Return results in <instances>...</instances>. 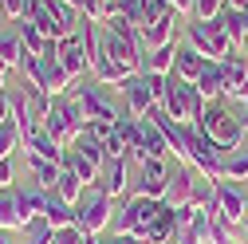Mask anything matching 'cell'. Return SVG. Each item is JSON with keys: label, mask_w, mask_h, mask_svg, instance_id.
Wrapping results in <instances>:
<instances>
[{"label": "cell", "mask_w": 248, "mask_h": 244, "mask_svg": "<svg viewBox=\"0 0 248 244\" xmlns=\"http://www.w3.org/2000/svg\"><path fill=\"white\" fill-rule=\"evenodd\" d=\"M197 130L201 134H209L217 146L225 150V154H232V150H240V138H244V126H240V114H232L221 99L217 103H209L205 107V114L197 118Z\"/></svg>", "instance_id": "obj_1"}, {"label": "cell", "mask_w": 248, "mask_h": 244, "mask_svg": "<svg viewBox=\"0 0 248 244\" xmlns=\"http://www.w3.org/2000/svg\"><path fill=\"white\" fill-rule=\"evenodd\" d=\"M44 130L63 146V150H71L75 146V138L87 130V118H83V110H79V103L75 99H51V110H47V118H44Z\"/></svg>", "instance_id": "obj_2"}, {"label": "cell", "mask_w": 248, "mask_h": 244, "mask_svg": "<svg viewBox=\"0 0 248 244\" xmlns=\"http://www.w3.org/2000/svg\"><path fill=\"white\" fill-rule=\"evenodd\" d=\"M185 130H189V166H193L201 177H209L213 185H217V181H225V150L217 146L209 134H201L193 122H189Z\"/></svg>", "instance_id": "obj_3"}, {"label": "cell", "mask_w": 248, "mask_h": 244, "mask_svg": "<svg viewBox=\"0 0 248 244\" xmlns=\"http://www.w3.org/2000/svg\"><path fill=\"white\" fill-rule=\"evenodd\" d=\"M158 205L162 201H150V197H130L126 201V209H118V217H114V236H142L146 240V229H150V221L158 217Z\"/></svg>", "instance_id": "obj_4"}, {"label": "cell", "mask_w": 248, "mask_h": 244, "mask_svg": "<svg viewBox=\"0 0 248 244\" xmlns=\"http://www.w3.org/2000/svg\"><path fill=\"white\" fill-rule=\"evenodd\" d=\"M79 229L91 232V236H103L110 225H114V197H107L103 189H95L87 201H79Z\"/></svg>", "instance_id": "obj_5"}, {"label": "cell", "mask_w": 248, "mask_h": 244, "mask_svg": "<svg viewBox=\"0 0 248 244\" xmlns=\"http://www.w3.org/2000/svg\"><path fill=\"white\" fill-rule=\"evenodd\" d=\"M134 126H138V138H134V146H130V158H134L138 166H142L146 158H166V154H170V142H166V134L158 130L154 114L134 118Z\"/></svg>", "instance_id": "obj_6"}, {"label": "cell", "mask_w": 248, "mask_h": 244, "mask_svg": "<svg viewBox=\"0 0 248 244\" xmlns=\"http://www.w3.org/2000/svg\"><path fill=\"white\" fill-rule=\"evenodd\" d=\"M217 217L232 229H244L248 221V193L232 181H217Z\"/></svg>", "instance_id": "obj_7"}, {"label": "cell", "mask_w": 248, "mask_h": 244, "mask_svg": "<svg viewBox=\"0 0 248 244\" xmlns=\"http://www.w3.org/2000/svg\"><path fill=\"white\" fill-rule=\"evenodd\" d=\"M71 99L79 103V110H83L87 122H118V118H122V114L114 110V103L103 95V83H95V87H79Z\"/></svg>", "instance_id": "obj_8"}, {"label": "cell", "mask_w": 248, "mask_h": 244, "mask_svg": "<svg viewBox=\"0 0 248 244\" xmlns=\"http://www.w3.org/2000/svg\"><path fill=\"white\" fill-rule=\"evenodd\" d=\"M177 24H181L177 12H166L162 20L146 24V28H142V47H146V51H158V47L173 44V40H177Z\"/></svg>", "instance_id": "obj_9"}, {"label": "cell", "mask_w": 248, "mask_h": 244, "mask_svg": "<svg viewBox=\"0 0 248 244\" xmlns=\"http://www.w3.org/2000/svg\"><path fill=\"white\" fill-rule=\"evenodd\" d=\"M122 95H126V110H130V118H146L154 107V95H150V87H146V75H134V79H126L118 87Z\"/></svg>", "instance_id": "obj_10"}, {"label": "cell", "mask_w": 248, "mask_h": 244, "mask_svg": "<svg viewBox=\"0 0 248 244\" xmlns=\"http://www.w3.org/2000/svg\"><path fill=\"white\" fill-rule=\"evenodd\" d=\"M130 185V158H107L103 166V181H99V189L107 197H122Z\"/></svg>", "instance_id": "obj_11"}, {"label": "cell", "mask_w": 248, "mask_h": 244, "mask_svg": "<svg viewBox=\"0 0 248 244\" xmlns=\"http://www.w3.org/2000/svg\"><path fill=\"white\" fill-rule=\"evenodd\" d=\"M173 232H177V205L162 201L158 205V217H154L150 229H146V244H170Z\"/></svg>", "instance_id": "obj_12"}, {"label": "cell", "mask_w": 248, "mask_h": 244, "mask_svg": "<svg viewBox=\"0 0 248 244\" xmlns=\"http://www.w3.org/2000/svg\"><path fill=\"white\" fill-rule=\"evenodd\" d=\"M24 154H36L44 162H55V166H67V150L59 146L47 130H36L32 138H24Z\"/></svg>", "instance_id": "obj_13"}, {"label": "cell", "mask_w": 248, "mask_h": 244, "mask_svg": "<svg viewBox=\"0 0 248 244\" xmlns=\"http://www.w3.org/2000/svg\"><path fill=\"white\" fill-rule=\"evenodd\" d=\"M193 87L201 91V99H205V103L225 99V63H221V59H209L205 71H201V79H197Z\"/></svg>", "instance_id": "obj_14"}, {"label": "cell", "mask_w": 248, "mask_h": 244, "mask_svg": "<svg viewBox=\"0 0 248 244\" xmlns=\"http://www.w3.org/2000/svg\"><path fill=\"white\" fill-rule=\"evenodd\" d=\"M28 225H32V221L20 213L16 185H12V189H0V229H4V232H24Z\"/></svg>", "instance_id": "obj_15"}, {"label": "cell", "mask_w": 248, "mask_h": 244, "mask_svg": "<svg viewBox=\"0 0 248 244\" xmlns=\"http://www.w3.org/2000/svg\"><path fill=\"white\" fill-rule=\"evenodd\" d=\"M44 221L59 232V229H71V225H79V213H75V205H67L63 197H59L55 189L47 193V209H44Z\"/></svg>", "instance_id": "obj_16"}, {"label": "cell", "mask_w": 248, "mask_h": 244, "mask_svg": "<svg viewBox=\"0 0 248 244\" xmlns=\"http://www.w3.org/2000/svg\"><path fill=\"white\" fill-rule=\"evenodd\" d=\"M47 193H51V189L36 185V181H32V185H20V189H16L20 213H24L28 221H40V217H44V209H47Z\"/></svg>", "instance_id": "obj_17"}, {"label": "cell", "mask_w": 248, "mask_h": 244, "mask_svg": "<svg viewBox=\"0 0 248 244\" xmlns=\"http://www.w3.org/2000/svg\"><path fill=\"white\" fill-rule=\"evenodd\" d=\"M205 63H209L205 55H197L189 44H181V47H177V59H173V75H181L185 83H197L201 71H205Z\"/></svg>", "instance_id": "obj_18"}, {"label": "cell", "mask_w": 248, "mask_h": 244, "mask_svg": "<svg viewBox=\"0 0 248 244\" xmlns=\"http://www.w3.org/2000/svg\"><path fill=\"white\" fill-rule=\"evenodd\" d=\"M177 40L173 44H166V47H158V51H146V59H142V75H173V59H177Z\"/></svg>", "instance_id": "obj_19"}, {"label": "cell", "mask_w": 248, "mask_h": 244, "mask_svg": "<svg viewBox=\"0 0 248 244\" xmlns=\"http://www.w3.org/2000/svg\"><path fill=\"white\" fill-rule=\"evenodd\" d=\"M197 169L193 166H177L173 173H170V205H181V201H189V193H193V185H197Z\"/></svg>", "instance_id": "obj_20"}, {"label": "cell", "mask_w": 248, "mask_h": 244, "mask_svg": "<svg viewBox=\"0 0 248 244\" xmlns=\"http://www.w3.org/2000/svg\"><path fill=\"white\" fill-rule=\"evenodd\" d=\"M185 44H189L197 55H205V59H217V44L209 36V24H201V20L185 24Z\"/></svg>", "instance_id": "obj_21"}, {"label": "cell", "mask_w": 248, "mask_h": 244, "mask_svg": "<svg viewBox=\"0 0 248 244\" xmlns=\"http://www.w3.org/2000/svg\"><path fill=\"white\" fill-rule=\"evenodd\" d=\"M83 189H87V185L79 181V173H75L71 166H63V169H59V181H55V193L63 197L67 205H75V209H79V201H83Z\"/></svg>", "instance_id": "obj_22"}, {"label": "cell", "mask_w": 248, "mask_h": 244, "mask_svg": "<svg viewBox=\"0 0 248 244\" xmlns=\"http://www.w3.org/2000/svg\"><path fill=\"white\" fill-rule=\"evenodd\" d=\"M24 59H28V51H24L20 36H0V67L24 71Z\"/></svg>", "instance_id": "obj_23"}, {"label": "cell", "mask_w": 248, "mask_h": 244, "mask_svg": "<svg viewBox=\"0 0 248 244\" xmlns=\"http://www.w3.org/2000/svg\"><path fill=\"white\" fill-rule=\"evenodd\" d=\"M91 75H95V83H103V87H110V83H114V87H122L126 79H134V75H130L126 67H118L114 59H107V55L99 59L95 67H91Z\"/></svg>", "instance_id": "obj_24"}, {"label": "cell", "mask_w": 248, "mask_h": 244, "mask_svg": "<svg viewBox=\"0 0 248 244\" xmlns=\"http://www.w3.org/2000/svg\"><path fill=\"white\" fill-rule=\"evenodd\" d=\"M28 169H32L36 185H44V189H55L59 169H63V166H55V162H44V158H36V154H28Z\"/></svg>", "instance_id": "obj_25"}, {"label": "cell", "mask_w": 248, "mask_h": 244, "mask_svg": "<svg viewBox=\"0 0 248 244\" xmlns=\"http://www.w3.org/2000/svg\"><path fill=\"white\" fill-rule=\"evenodd\" d=\"M16 24H20V28H16V36H20L24 51H28V55H44V44H47V40H44V32H40V28L28 20V16H24V20H16Z\"/></svg>", "instance_id": "obj_26"}, {"label": "cell", "mask_w": 248, "mask_h": 244, "mask_svg": "<svg viewBox=\"0 0 248 244\" xmlns=\"http://www.w3.org/2000/svg\"><path fill=\"white\" fill-rule=\"evenodd\" d=\"M67 166H71V169L79 173V181H83L87 189H95L99 181H103V166H95V162H87L83 154H67Z\"/></svg>", "instance_id": "obj_27"}, {"label": "cell", "mask_w": 248, "mask_h": 244, "mask_svg": "<svg viewBox=\"0 0 248 244\" xmlns=\"http://www.w3.org/2000/svg\"><path fill=\"white\" fill-rule=\"evenodd\" d=\"M83 20H91V24H107L114 12H118V0H83Z\"/></svg>", "instance_id": "obj_28"}, {"label": "cell", "mask_w": 248, "mask_h": 244, "mask_svg": "<svg viewBox=\"0 0 248 244\" xmlns=\"http://www.w3.org/2000/svg\"><path fill=\"white\" fill-rule=\"evenodd\" d=\"M24 79H28L32 91H44V95H47V63L40 55H28L24 59Z\"/></svg>", "instance_id": "obj_29"}, {"label": "cell", "mask_w": 248, "mask_h": 244, "mask_svg": "<svg viewBox=\"0 0 248 244\" xmlns=\"http://www.w3.org/2000/svg\"><path fill=\"white\" fill-rule=\"evenodd\" d=\"M225 181H248V150H232L225 154Z\"/></svg>", "instance_id": "obj_30"}, {"label": "cell", "mask_w": 248, "mask_h": 244, "mask_svg": "<svg viewBox=\"0 0 248 244\" xmlns=\"http://www.w3.org/2000/svg\"><path fill=\"white\" fill-rule=\"evenodd\" d=\"M221 63H225V59H221ZM244 79H248V63H244V59L225 63V99H236V91H240Z\"/></svg>", "instance_id": "obj_31"}, {"label": "cell", "mask_w": 248, "mask_h": 244, "mask_svg": "<svg viewBox=\"0 0 248 244\" xmlns=\"http://www.w3.org/2000/svg\"><path fill=\"white\" fill-rule=\"evenodd\" d=\"M20 236H24V244H55V229H51L44 217H40V221H32Z\"/></svg>", "instance_id": "obj_32"}, {"label": "cell", "mask_w": 248, "mask_h": 244, "mask_svg": "<svg viewBox=\"0 0 248 244\" xmlns=\"http://www.w3.org/2000/svg\"><path fill=\"white\" fill-rule=\"evenodd\" d=\"M138 197H150V201H166V197H170V181H158V177H142V181H138Z\"/></svg>", "instance_id": "obj_33"}, {"label": "cell", "mask_w": 248, "mask_h": 244, "mask_svg": "<svg viewBox=\"0 0 248 244\" xmlns=\"http://www.w3.org/2000/svg\"><path fill=\"white\" fill-rule=\"evenodd\" d=\"M236 232L232 225H225L221 217H213V229H209V244H236Z\"/></svg>", "instance_id": "obj_34"}, {"label": "cell", "mask_w": 248, "mask_h": 244, "mask_svg": "<svg viewBox=\"0 0 248 244\" xmlns=\"http://www.w3.org/2000/svg\"><path fill=\"white\" fill-rule=\"evenodd\" d=\"M20 142H24V138H20V130L12 126V122H8V126H0V162L12 158V150H16Z\"/></svg>", "instance_id": "obj_35"}, {"label": "cell", "mask_w": 248, "mask_h": 244, "mask_svg": "<svg viewBox=\"0 0 248 244\" xmlns=\"http://www.w3.org/2000/svg\"><path fill=\"white\" fill-rule=\"evenodd\" d=\"M221 8H225V0H193V20L209 24L213 16H221Z\"/></svg>", "instance_id": "obj_36"}, {"label": "cell", "mask_w": 248, "mask_h": 244, "mask_svg": "<svg viewBox=\"0 0 248 244\" xmlns=\"http://www.w3.org/2000/svg\"><path fill=\"white\" fill-rule=\"evenodd\" d=\"M138 169H142V177H158V181H170V169H166V162H162V158H146Z\"/></svg>", "instance_id": "obj_37"}, {"label": "cell", "mask_w": 248, "mask_h": 244, "mask_svg": "<svg viewBox=\"0 0 248 244\" xmlns=\"http://www.w3.org/2000/svg\"><path fill=\"white\" fill-rule=\"evenodd\" d=\"M146 87H150V95H154V103L162 107V99H166V91H170V75H146Z\"/></svg>", "instance_id": "obj_38"}, {"label": "cell", "mask_w": 248, "mask_h": 244, "mask_svg": "<svg viewBox=\"0 0 248 244\" xmlns=\"http://www.w3.org/2000/svg\"><path fill=\"white\" fill-rule=\"evenodd\" d=\"M0 16L4 20H24L28 16V0H0Z\"/></svg>", "instance_id": "obj_39"}, {"label": "cell", "mask_w": 248, "mask_h": 244, "mask_svg": "<svg viewBox=\"0 0 248 244\" xmlns=\"http://www.w3.org/2000/svg\"><path fill=\"white\" fill-rule=\"evenodd\" d=\"M87 240V232L79 229V225H71V229H59L55 232V244H83Z\"/></svg>", "instance_id": "obj_40"}, {"label": "cell", "mask_w": 248, "mask_h": 244, "mask_svg": "<svg viewBox=\"0 0 248 244\" xmlns=\"http://www.w3.org/2000/svg\"><path fill=\"white\" fill-rule=\"evenodd\" d=\"M8 122H12V95L0 91V126H8Z\"/></svg>", "instance_id": "obj_41"}, {"label": "cell", "mask_w": 248, "mask_h": 244, "mask_svg": "<svg viewBox=\"0 0 248 244\" xmlns=\"http://www.w3.org/2000/svg\"><path fill=\"white\" fill-rule=\"evenodd\" d=\"M0 189H12V158L0 162Z\"/></svg>", "instance_id": "obj_42"}, {"label": "cell", "mask_w": 248, "mask_h": 244, "mask_svg": "<svg viewBox=\"0 0 248 244\" xmlns=\"http://www.w3.org/2000/svg\"><path fill=\"white\" fill-rule=\"evenodd\" d=\"M170 244H201V240H197V236H193V232H189V229H177V232H173V240H170Z\"/></svg>", "instance_id": "obj_43"}, {"label": "cell", "mask_w": 248, "mask_h": 244, "mask_svg": "<svg viewBox=\"0 0 248 244\" xmlns=\"http://www.w3.org/2000/svg\"><path fill=\"white\" fill-rule=\"evenodd\" d=\"M170 8L177 16H193V0H170Z\"/></svg>", "instance_id": "obj_44"}, {"label": "cell", "mask_w": 248, "mask_h": 244, "mask_svg": "<svg viewBox=\"0 0 248 244\" xmlns=\"http://www.w3.org/2000/svg\"><path fill=\"white\" fill-rule=\"evenodd\" d=\"M225 8H232V12H248V0H225Z\"/></svg>", "instance_id": "obj_45"}, {"label": "cell", "mask_w": 248, "mask_h": 244, "mask_svg": "<svg viewBox=\"0 0 248 244\" xmlns=\"http://www.w3.org/2000/svg\"><path fill=\"white\" fill-rule=\"evenodd\" d=\"M232 103H248V79L240 83V91H236V99H232Z\"/></svg>", "instance_id": "obj_46"}, {"label": "cell", "mask_w": 248, "mask_h": 244, "mask_svg": "<svg viewBox=\"0 0 248 244\" xmlns=\"http://www.w3.org/2000/svg\"><path fill=\"white\" fill-rule=\"evenodd\" d=\"M4 83H8V67H0V91H4Z\"/></svg>", "instance_id": "obj_47"}, {"label": "cell", "mask_w": 248, "mask_h": 244, "mask_svg": "<svg viewBox=\"0 0 248 244\" xmlns=\"http://www.w3.org/2000/svg\"><path fill=\"white\" fill-rule=\"evenodd\" d=\"M240 126H244V134H248V110H240Z\"/></svg>", "instance_id": "obj_48"}, {"label": "cell", "mask_w": 248, "mask_h": 244, "mask_svg": "<svg viewBox=\"0 0 248 244\" xmlns=\"http://www.w3.org/2000/svg\"><path fill=\"white\" fill-rule=\"evenodd\" d=\"M0 244H12V240H8V232H4V229H0Z\"/></svg>", "instance_id": "obj_49"}, {"label": "cell", "mask_w": 248, "mask_h": 244, "mask_svg": "<svg viewBox=\"0 0 248 244\" xmlns=\"http://www.w3.org/2000/svg\"><path fill=\"white\" fill-rule=\"evenodd\" d=\"M103 244H114V240H103Z\"/></svg>", "instance_id": "obj_50"}, {"label": "cell", "mask_w": 248, "mask_h": 244, "mask_svg": "<svg viewBox=\"0 0 248 244\" xmlns=\"http://www.w3.org/2000/svg\"><path fill=\"white\" fill-rule=\"evenodd\" d=\"M244 232H248V221H244Z\"/></svg>", "instance_id": "obj_51"}, {"label": "cell", "mask_w": 248, "mask_h": 244, "mask_svg": "<svg viewBox=\"0 0 248 244\" xmlns=\"http://www.w3.org/2000/svg\"><path fill=\"white\" fill-rule=\"evenodd\" d=\"M244 110H248V103H244Z\"/></svg>", "instance_id": "obj_52"}]
</instances>
